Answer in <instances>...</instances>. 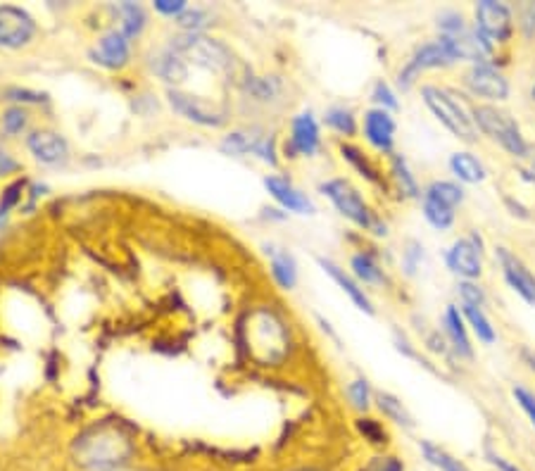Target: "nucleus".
<instances>
[{
  "mask_svg": "<svg viewBox=\"0 0 535 471\" xmlns=\"http://www.w3.org/2000/svg\"><path fill=\"white\" fill-rule=\"evenodd\" d=\"M473 119L488 136H493L514 158H526L529 155V143L523 141L519 126L507 112L490 107V105H480V107H473Z\"/></svg>",
  "mask_w": 535,
  "mask_h": 471,
  "instance_id": "nucleus-1",
  "label": "nucleus"
},
{
  "mask_svg": "<svg viewBox=\"0 0 535 471\" xmlns=\"http://www.w3.org/2000/svg\"><path fill=\"white\" fill-rule=\"evenodd\" d=\"M324 193L328 195V201L334 202L338 212L343 217H348L350 222H355L357 227L361 229H374V234H386V227L378 224L374 215H371V210L367 208V202L361 201V195L357 193L355 186H350L345 179H334L324 184Z\"/></svg>",
  "mask_w": 535,
  "mask_h": 471,
  "instance_id": "nucleus-2",
  "label": "nucleus"
},
{
  "mask_svg": "<svg viewBox=\"0 0 535 471\" xmlns=\"http://www.w3.org/2000/svg\"><path fill=\"white\" fill-rule=\"evenodd\" d=\"M172 53L186 56L195 64H200V67L212 72H224L231 67L229 48L222 46L219 41H215V39H208V36L200 34L176 36L174 43H172Z\"/></svg>",
  "mask_w": 535,
  "mask_h": 471,
  "instance_id": "nucleus-3",
  "label": "nucleus"
},
{
  "mask_svg": "<svg viewBox=\"0 0 535 471\" xmlns=\"http://www.w3.org/2000/svg\"><path fill=\"white\" fill-rule=\"evenodd\" d=\"M424 100L431 107L433 115L450 129L457 139L462 141H473L476 139V129L473 122L464 115V110L459 107L454 100L450 98V93L436 89V86H424Z\"/></svg>",
  "mask_w": 535,
  "mask_h": 471,
  "instance_id": "nucleus-4",
  "label": "nucleus"
},
{
  "mask_svg": "<svg viewBox=\"0 0 535 471\" xmlns=\"http://www.w3.org/2000/svg\"><path fill=\"white\" fill-rule=\"evenodd\" d=\"M450 63H454V57H452L450 48L443 43V39H440L438 43H426V46H421V48L414 53V57L407 63V67L400 72V86H403V89H410L412 83H414V79H417L421 72L446 67V64Z\"/></svg>",
  "mask_w": 535,
  "mask_h": 471,
  "instance_id": "nucleus-5",
  "label": "nucleus"
},
{
  "mask_svg": "<svg viewBox=\"0 0 535 471\" xmlns=\"http://www.w3.org/2000/svg\"><path fill=\"white\" fill-rule=\"evenodd\" d=\"M36 24L31 14L24 13L21 7L3 5L0 7V46L5 48H20L31 41Z\"/></svg>",
  "mask_w": 535,
  "mask_h": 471,
  "instance_id": "nucleus-6",
  "label": "nucleus"
},
{
  "mask_svg": "<svg viewBox=\"0 0 535 471\" xmlns=\"http://www.w3.org/2000/svg\"><path fill=\"white\" fill-rule=\"evenodd\" d=\"M476 20H479V31L486 39L493 41H507L512 36V14L505 5L493 3V0H483L476 7Z\"/></svg>",
  "mask_w": 535,
  "mask_h": 471,
  "instance_id": "nucleus-7",
  "label": "nucleus"
},
{
  "mask_svg": "<svg viewBox=\"0 0 535 471\" xmlns=\"http://www.w3.org/2000/svg\"><path fill=\"white\" fill-rule=\"evenodd\" d=\"M169 103L174 107L179 115H183L191 122H198V124L205 126H219L224 124V112L217 110L212 103H205L202 98L186 96V93H179V90H172L169 93Z\"/></svg>",
  "mask_w": 535,
  "mask_h": 471,
  "instance_id": "nucleus-8",
  "label": "nucleus"
},
{
  "mask_svg": "<svg viewBox=\"0 0 535 471\" xmlns=\"http://www.w3.org/2000/svg\"><path fill=\"white\" fill-rule=\"evenodd\" d=\"M466 86L476 93V96L490 98V100H505L509 96V83L502 77L500 72L493 70L490 64H473L469 74H466Z\"/></svg>",
  "mask_w": 535,
  "mask_h": 471,
  "instance_id": "nucleus-9",
  "label": "nucleus"
},
{
  "mask_svg": "<svg viewBox=\"0 0 535 471\" xmlns=\"http://www.w3.org/2000/svg\"><path fill=\"white\" fill-rule=\"evenodd\" d=\"M480 241L476 236L462 238L447 253V267L464 278H476L480 274Z\"/></svg>",
  "mask_w": 535,
  "mask_h": 471,
  "instance_id": "nucleus-10",
  "label": "nucleus"
},
{
  "mask_svg": "<svg viewBox=\"0 0 535 471\" xmlns=\"http://www.w3.org/2000/svg\"><path fill=\"white\" fill-rule=\"evenodd\" d=\"M497 257H500L502 271H505V278H507V284L514 288L519 295H522L526 303L535 305V277L531 274L519 257H514L509 253L507 248L497 250Z\"/></svg>",
  "mask_w": 535,
  "mask_h": 471,
  "instance_id": "nucleus-11",
  "label": "nucleus"
},
{
  "mask_svg": "<svg viewBox=\"0 0 535 471\" xmlns=\"http://www.w3.org/2000/svg\"><path fill=\"white\" fill-rule=\"evenodd\" d=\"M443 43L450 48L454 60H473L479 63L486 60V56L490 53V43L480 31H459L454 36H443Z\"/></svg>",
  "mask_w": 535,
  "mask_h": 471,
  "instance_id": "nucleus-12",
  "label": "nucleus"
},
{
  "mask_svg": "<svg viewBox=\"0 0 535 471\" xmlns=\"http://www.w3.org/2000/svg\"><path fill=\"white\" fill-rule=\"evenodd\" d=\"M27 143L34 158L46 162V165H57L67 158V141L53 132H34L29 136Z\"/></svg>",
  "mask_w": 535,
  "mask_h": 471,
  "instance_id": "nucleus-13",
  "label": "nucleus"
},
{
  "mask_svg": "<svg viewBox=\"0 0 535 471\" xmlns=\"http://www.w3.org/2000/svg\"><path fill=\"white\" fill-rule=\"evenodd\" d=\"M364 133H367L369 143L378 150H390L393 148V133H395V122L388 112L378 107V110H369L364 117Z\"/></svg>",
  "mask_w": 535,
  "mask_h": 471,
  "instance_id": "nucleus-14",
  "label": "nucleus"
},
{
  "mask_svg": "<svg viewBox=\"0 0 535 471\" xmlns=\"http://www.w3.org/2000/svg\"><path fill=\"white\" fill-rule=\"evenodd\" d=\"M129 60V39L122 31H110L98 43L96 63L110 67V70H122Z\"/></svg>",
  "mask_w": 535,
  "mask_h": 471,
  "instance_id": "nucleus-15",
  "label": "nucleus"
},
{
  "mask_svg": "<svg viewBox=\"0 0 535 471\" xmlns=\"http://www.w3.org/2000/svg\"><path fill=\"white\" fill-rule=\"evenodd\" d=\"M222 150L229 155H245V153H258L267 159V162H276L274 158V148H271V141H262L258 133H245L236 132L226 136V141L222 143Z\"/></svg>",
  "mask_w": 535,
  "mask_h": 471,
  "instance_id": "nucleus-16",
  "label": "nucleus"
},
{
  "mask_svg": "<svg viewBox=\"0 0 535 471\" xmlns=\"http://www.w3.org/2000/svg\"><path fill=\"white\" fill-rule=\"evenodd\" d=\"M267 191H269L274 198H276L285 210H291V212H300V215H307V212H312V202L307 198L305 193H300L298 188H293L291 184L285 179H278V176H267L265 181Z\"/></svg>",
  "mask_w": 535,
  "mask_h": 471,
  "instance_id": "nucleus-17",
  "label": "nucleus"
},
{
  "mask_svg": "<svg viewBox=\"0 0 535 471\" xmlns=\"http://www.w3.org/2000/svg\"><path fill=\"white\" fill-rule=\"evenodd\" d=\"M293 148L302 155L317 153L319 148V126L312 115H300L293 119Z\"/></svg>",
  "mask_w": 535,
  "mask_h": 471,
  "instance_id": "nucleus-18",
  "label": "nucleus"
},
{
  "mask_svg": "<svg viewBox=\"0 0 535 471\" xmlns=\"http://www.w3.org/2000/svg\"><path fill=\"white\" fill-rule=\"evenodd\" d=\"M321 267H324V270L328 271V274H331V278H334L335 284L341 286L343 291L348 293L350 298H352V303H355L357 307H360V310H364V313H374V307H371V303H369V298L367 295H364V291H361L360 286L355 284V281H352V278L348 277V274H345V271L341 270V267H338V264H334V262H328V260H321Z\"/></svg>",
  "mask_w": 535,
  "mask_h": 471,
  "instance_id": "nucleus-19",
  "label": "nucleus"
},
{
  "mask_svg": "<svg viewBox=\"0 0 535 471\" xmlns=\"http://www.w3.org/2000/svg\"><path fill=\"white\" fill-rule=\"evenodd\" d=\"M150 64H153V72L162 81L179 83L183 81L188 74L183 60H179V56L172 53V50H169V53H157V56H153V63Z\"/></svg>",
  "mask_w": 535,
  "mask_h": 471,
  "instance_id": "nucleus-20",
  "label": "nucleus"
},
{
  "mask_svg": "<svg viewBox=\"0 0 535 471\" xmlns=\"http://www.w3.org/2000/svg\"><path fill=\"white\" fill-rule=\"evenodd\" d=\"M271 255V274H274V278H276V284L281 286V288H293L295 286V281H298V267H295V260H293L288 253H281V250H274L269 248L267 250Z\"/></svg>",
  "mask_w": 535,
  "mask_h": 471,
  "instance_id": "nucleus-21",
  "label": "nucleus"
},
{
  "mask_svg": "<svg viewBox=\"0 0 535 471\" xmlns=\"http://www.w3.org/2000/svg\"><path fill=\"white\" fill-rule=\"evenodd\" d=\"M446 331H447V336H450L452 347H454V350L462 355V357H471V343H469L464 321H462V314H459L457 307H447Z\"/></svg>",
  "mask_w": 535,
  "mask_h": 471,
  "instance_id": "nucleus-22",
  "label": "nucleus"
},
{
  "mask_svg": "<svg viewBox=\"0 0 535 471\" xmlns=\"http://www.w3.org/2000/svg\"><path fill=\"white\" fill-rule=\"evenodd\" d=\"M452 172L457 174L459 179L466 181V184H479V181L486 179V169L480 165L479 159L469 153H454L450 159Z\"/></svg>",
  "mask_w": 535,
  "mask_h": 471,
  "instance_id": "nucleus-23",
  "label": "nucleus"
},
{
  "mask_svg": "<svg viewBox=\"0 0 535 471\" xmlns=\"http://www.w3.org/2000/svg\"><path fill=\"white\" fill-rule=\"evenodd\" d=\"M426 198H431V201L440 202V205H446V208H457L459 202H462V188L457 184H450V181H436L431 186L426 188Z\"/></svg>",
  "mask_w": 535,
  "mask_h": 471,
  "instance_id": "nucleus-24",
  "label": "nucleus"
},
{
  "mask_svg": "<svg viewBox=\"0 0 535 471\" xmlns=\"http://www.w3.org/2000/svg\"><path fill=\"white\" fill-rule=\"evenodd\" d=\"M119 14H122V29H119V31H122L126 39L139 36L143 24H146L143 7L136 5V3H124V5H119Z\"/></svg>",
  "mask_w": 535,
  "mask_h": 471,
  "instance_id": "nucleus-25",
  "label": "nucleus"
},
{
  "mask_svg": "<svg viewBox=\"0 0 535 471\" xmlns=\"http://www.w3.org/2000/svg\"><path fill=\"white\" fill-rule=\"evenodd\" d=\"M424 215L426 219L436 227V229H450L452 222H454V210L440 205V202L431 201L424 195Z\"/></svg>",
  "mask_w": 535,
  "mask_h": 471,
  "instance_id": "nucleus-26",
  "label": "nucleus"
},
{
  "mask_svg": "<svg viewBox=\"0 0 535 471\" xmlns=\"http://www.w3.org/2000/svg\"><path fill=\"white\" fill-rule=\"evenodd\" d=\"M421 450H424L426 459H429L433 467H438L440 471H469L459 459L450 458L446 450H440V448H436L433 443H421Z\"/></svg>",
  "mask_w": 535,
  "mask_h": 471,
  "instance_id": "nucleus-27",
  "label": "nucleus"
},
{
  "mask_svg": "<svg viewBox=\"0 0 535 471\" xmlns=\"http://www.w3.org/2000/svg\"><path fill=\"white\" fill-rule=\"evenodd\" d=\"M378 407H381V412L388 419H393V422L397 424H404V426H412V416L410 412L403 407V402L397 400V398H393L390 393H378Z\"/></svg>",
  "mask_w": 535,
  "mask_h": 471,
  "instance_id": "nucleus-28",
  "label": "nucleus"
},
{
  "mask_svg": "<svg viewBox=\"0 0 535 471\" xmlns=\"http://www.w3.org/2000/svg\"><path fill=\"white\" fill-rule=\"evenodd\" d=\"M464 314H466V319L471 321L476 336H479L483 343H493L495 329L490 326V321H488V317L483 314V310H480V307H473V305H464Z\"/></svg>",
  "mask_w": 535,
  "mask_h": 471,
  "instance_id": "nucleus-29",
  "label": "nucleus"
},
{
  "mask_svg": "<svg viewBox=\"0 0 535 471\" xmlns=\"http://www.w3.org/2000/svg\"><path fill=\"white\" fill-rule=\"evenodd\" d=\"M352 270H355L357 278H361L364 284H378V281H383L381 270H378V264L374 262V257L371 255L352 257Z\"/></svg>",
  "mask_w": 535,
  "mask_h": 471,
  "instance_id": "nucleus-30",
  "label": "nucleus"
},
{
  "mask_svg": "<svg viewBox=\"0 0 535 471\" xmlns=\"http://www.w3.org/2000/svg\"><path fill=\"white\" fill-rule=\"evenodd\" d=\"M393 174H395V181H397V186H400V191H403L407 198H417L419 195L417 181H414V176L410 174V169H407V165H404L403 158L393 159Z\"/></svg>",
  "mask_w": 535,
  "mask_h": 471,
  "instance_id": "nucleus-31",
  "label": "nucleus"
},
{
  "mask_svg": "<svg viewBox=\"0 0 535 471\" xmlns=\"http://www.w3.org/2000/svg\"><path fill=\"white\" fill-rule=\"evenodd\" d=\"M327 124L335 132L345 133V136H352L355 133V117H352V112L343 110V107H334V110L327 112Z\"/></svg>",
  "mask_w": 535,
  "mask_h": 471,
  "instance_id": "nucleus-32",
  "label": "nucleus"
},
{
  "mask_svg": "<svg viewBox=\"0 0 535 471\" xmlns=\"http://www.w3.org/2000/svg\"><path fill=\"white\" fill-rule=\"evenodd\" d=\"M341 153H343V158L350 159V162H352V165H355L357 169H360L361 176H367L369 181H378V176H376V169L371 165H369V159L364 158V155H361L360 150H357V148L343 146Z\"/></svg>",
  "mask_w": 535,
  "mask_h": 471,
  "instance_id": "nucleus-33",
  "label": "nucleus"
},
{
  "mask_svg": "<svg viewBox=\"0 0 535 471\" xmlns=\"http://www.w3.org/2000/svg\"><path fill=\"white\" fill-rule=\"evenodd\" d=\"M24 126H27V112L21 110V107H10L3 115V129L7 133H20Z\"/></svg>",
  "mask_w": 535,
  "mask_h": 471,
  "instance_id": "nucleus-34",
  "label": "nucleus"
},
{
  "mask_svg": "<svg viewBox=\"0 0 535 471\" xmlns=\"http://www.w3.org/2000/svg\"><path fill=\"white\" fill-rule=\"evenodd\" d=\"M205 24H208V13H202V10H186L179 14V27L188 29V34H195Z\"/></svg>",
  "mask_w": 535,
  "mask_h": 471,
  "instance_id": "nucleus-35",
  "label": "nucleus"
},
{
  "mask_svg": "<svg viewBox=\"0 0 535 471\" xmlns=\"http://www.w3.org/2000/svg\"><path fill=\"white\" fill-rule=\"evenodd\" d=\"M348 395H350V400H352V405H355L357 409H367L369 407V383L364 381V379H357V381L350 383Z\"/></svg>",
  "mask_w": 535,
  "mask_h": 471,
  "instance_id": "nucleus-36",
  "label": "nucleus"
},
{
  "mask_svg": "<svg viewBox=\"0 0 535 471\" xmlns=\"http://www.w3.org/2000/svg\"><path fill=\"white\" fill-rule=\"evenodd\" d=\"M21 191H24V181H14L10 186L5 188V193L0 198V212H10V208H14L21 198Z\"/></svg>",
  "mask_w": 535,
  "mask_h": 471,
  "instance_id": "nucleus-37",
  "label": "nucleus"
},
{
  "mask_svg": "<svg viewBox=\"0 0 535 471\" xmlns=\"http://www.w3.org/2000/svg\"><path fill=\"white\" fill-rule=\"evenodd\" d=\"M357 429L364 433V438H369L371 443H386V431L374 422V419H360Z\"/></svg>",
  "mask_w": 535,
  "mask_h": 471,
  "instance_id": "nucleus-38",
  "label": "nucleus"
},
{
  "mask_svg": "<svg viewBox=\"0 0 535 471\" xmlns=\"http://www.w3.org/2000/svg\"><path fill=\"white\" fill-rule=\"evenodd\" d=\"M459 293H462V298H464V305H473L480 307L486 303V295L480 291L479 286H473L471 281H464V284L459 286Z\"/></svg>",
  "mask_w": 535,
  "mask_h": 471,
  "instance_id": "nucleus-39",
  "label": "nucleus"
},
{
  "mask_svg": "<svg viewBox=\"0 0 535 471\" xmlns=\"http://www.w3.org/2000/svg\"><path fill=\"white\" fill-rule=\"evenodd\" d=\"M514 398H516V402L522 405L523 412L529 415L531 424H533V426H535V395L531 393V390L522 389V386H516V389H514Z\"/></svg>",
  "mask_w": 535,
  "mask_h": 471,
  "instance_id": "nucleus-40",
  "label": "nucleus"
},
{
  "mask_svg": "<svg viewBox=\"0 0 535 471\" xmlns=\"http://www.w3.org/2000/svg\"><path fill=\"white\" fill-rule=\"evenodd\" d=\"M374 100H376V103L383 105V110H386V107H390V110H397L395 96H393V90H390L388 86H386V83H383V81L376 83Z\"/></svg>",
  "mask_w": 535,
  "mask_h": 471,
  "instance_id": "nucleus-41",
  "label": "nucleus"
},
{
  "mask_svg": "<svg viewBox=\"0 0 535 471\" xmlns=\"http://www.w3.org/2000/svg\"><path fill=\"white\" fill-rule=\"evenodd\" d=\"M155 10L160 14H167V17H174V14L186 13V3L183 0H157Z\"/></svg>",
  "mask_w": 535,
  "mask_h": 471,
  "instance_id": "nucleus-42",
  "label": "nucleus"
},
{
  "mask_svg": "<svg viewBox=\"0 0 535 471\" xmlns=\"http://www.w3.org/2000/svg\"><path fill=\"white\" fill-rule=\"evenodd\" d=\"M519 17H522V27L526 31V36L535 34V3H526L519 10Z\"/></svg>",
  "mask_w": 535,
  "mask_h": 471,
  "instance_id": "nucleus-43",
  "label": "nucleus"
},
{
  "mask_svg": "<svg viewBox=\"0 0 535 471\" xmlns=\"http://www.w3.org/2000/svg\"><path fill=\"white\" fill-rule=\"evenodd\" d=\"M364 471H404L403 462L395 458H386V459H378V462H374V465L369 467V469Z\"/></svg>",
  "mask_w": 535,
  "mask_h": 471,
  "instance_id": "nucleus-44",
  "label": "nucleus"
},
{
  "mask_svg": "<svg viewBox=\"0 0 535 471\" xmlns=\"http://www.w3.org/2000/svg\"><path fill=\"white\" fill-rule=\"evenodd\" d=\"M488 459H490V465L497 467L500 471H522L519 467H514L512 462H507V459L500 458V455H497V452H493V450H488Z\"/></svg>",
  "mask_w": 535,
  "mask_h": 471,
  "instance_id": "nucleus-45",
  "label": "nucleus"
},
{
  "mask_svg": "<svg viewBox=\"0 0 535 471\" xmlns=\"http://www.w3.org/2000/svg\"><path fill=\"white\" fill-rule=\"evenodd\" d=\"M20 169V165L14 162L10 155L5 153V150H0V176H5V174H13Z\"/></svg>",
  "mask_w": 535,
  "mask_h": 471,
  "instance_id": "nucleus-46",
  "label": "nucleus"
},
{
  "mask_svg": "<svg viewBox=\"0 0 535 471\" xmlns=\"http://www.w3.org/2000/svg\"><path fill=\"white\" fill-rule=\"evenodd\" d=\"M7 96H13L10 100H21V103H38L41 100V96L38 93H29V90H10Z\"/></svg>",
  "mask_w": 535,
  "mask_h": 471,
  "instance_id": "nucleus-47",
  "label": "nucleus"
},
{
  "mask_svg": "<svg viewBox=\"0 0 535 471\" xmlns=\"http://www.w3.org/2000/svg\"><path fill=\"white\" fill-rule=\"evenodd\" d=\"M526 174H529V179L535 184V153H531V167L526 169Z\"/></svg>",
  "mask_w": 535,
  "mask_h": 471,
  "instance_id": "nucleus-48",
  "label": "nucleus"
},
{
  "mask_svg": "<svg viewBox=\"0 0 535 471\" xmlns=\"http://www.w3.org/2000/svg\"><path fill=\"white\" fill-rule=\"evenodd\" d=\"M523 357H526V362H529V367L535 372V353H523Z\"/></svg>",
  "mask_w": 535,
  "mask_h": 471,
  "instance_id": "nucleus-49",
  "label": "nucleus"
},
{
  "mask_svg": "<svg viewBox=\"0 0 535 471\" xmlns=\"http://www.w3.org/2000/svg\"><path fill=\"white\" fill-rule=\"evenodd\" d=\"M533 100H535V86H533Z\"/></svg>",
  "mask_w": 535,
  "mask_h": 471,
  "instance_id": "nucleus-50",
  "label": "nucleus"
}]
</instances>
